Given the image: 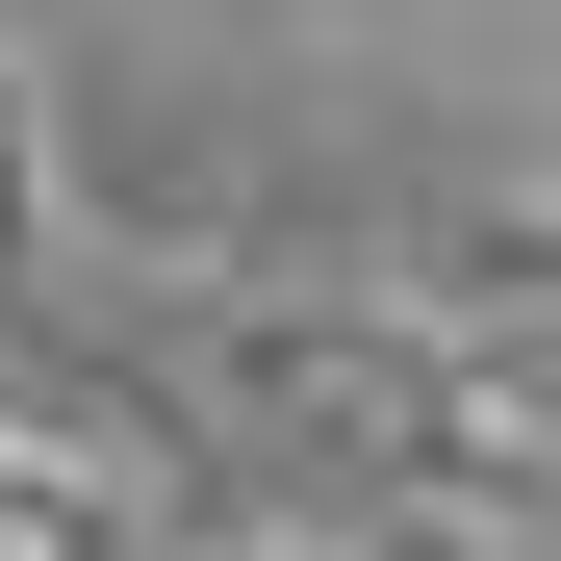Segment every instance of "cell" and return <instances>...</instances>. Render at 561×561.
<instances>
[{"label":"cell","instance_id":"cell-1","mask_svg":"<svg viewBox=\"0 0 561 561\" xmlns=\"http://www.w3.org/2000/svg\"><path fill=\"white\" fill-rule=\"evenodd\" d=\"M0 255H26V77H0Z\"/></svg>","mask_w":561,"mask_h":561}]
</instances>
